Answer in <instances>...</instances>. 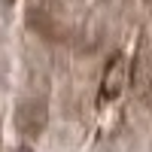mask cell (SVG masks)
Returning <instances> with one entry per match:
<instances>
[{
    "label": "cell",
    "mask_w": 152,
    "mask_h": 152,
    "mask_svg": "<svg viewBox=\"0 0 152 152\" xmlns=\"http://www.w3.org/2000/svg\"><path fill=\"white\" fill-rule=\"evenodd\" d=\"M128 85V58L125 55H113V61L104 70V82H100V97L104 100H113L125 91Z\"/></svg>",
    "instance_id": "6da1fadb"
},
{
    "label": "cell",
    "mask_w": 152,
    "mask_h": 152,
    "mask_svg": "<svg viewBox=\"0 0 152 152\" xmlns=\"http://www.w3.org/2000/svg\"><path fill=\"white\" fill-rule=\"evenodd\" d=\"M24 152H28V149H24Z\"/></svg>",
    "instance_id": "7a4b0ae2"
}]
</instances>
